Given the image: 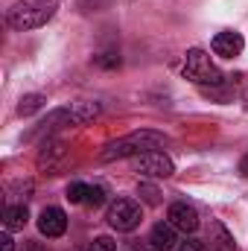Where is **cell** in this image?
Instances as JSON below:
<instances>
[{"instance_id": "obj_1", "label": "cell", "mask_w": 248, "mask_h": 251, "mask_svg": "<svg viewBox=\"0 0 248 251\" xmlns=\"http://www.w3.org/2000/svg\"><path fill=\"white\" fill-rule=\"evenodd\" d=\"M56 12H59V0H18L6 12V21L12 29L29 32V29L44 26L47 21H53Z\"/></svg>"}, {"instance_id": "obj_2", "label": "cell", "mask_w": 248, "mask_h": 251, "mask_svg": "<svg viewBox=\"0 0 248 251\" xmlns=\"http://www.w3.org/2000/svg\"><path fill=\"white\" fill-rule=\"evenodd\" d=\"M164 143H167V137H164L161 131L143 128V131L125 134L120 140L108 143V146L99 152V158H102V161H114V158H128V155H146V152H155V149L164 146Z\"/></svg>"}, {"instance_id": "obj_3", "label": "cell", "mask_w": 248, "mask_h": 251, "mask_svg": "<svg viewBox=\"0 0 248 251\" xmlns=\"http://www.w3.org/2000/svg\"><path fill=\"white\" fill-rule=\"evenodd\" d=\"M184 76L190 79V82L201 85V88H216V85H222V73H219V67L210 62V56H207L201 47L187 50Z\"/></svg>"}, {"instance_id": "obj_4", "label": "cell", "mask_w": 248, "mask_h": 251, "mask_svg": "<svg viewBox=\"0 0 248 251\" xmlns=\"http://www.w3.org/2000/svg\"><path fill=\"white\" fill-rule=\"evenodd\" d=\"M140 204L134 199H117L111 207H108V225L117 228V231H134L140 225Z\"/></svg>"}, {"instance_id": "obj_5", "label": "cell", "mask_w": 248, "mask_h": 251, "mask_svg": "<svg viewBox=\"0 0 248 251\" xmlns=\"http://www.w3.org/2000/svg\"><path fill=\"white\" fill-rule=\"evenodd\" d=\"M137 173L152 178H170L175 173V164L164 152H146V155H137Z\"/></svg>"}, {"instance_id": "obj_6", "label": "cell", "mask_w": 248, "mask_h": 251, "mask_svg": "<svg viewBox=\"0 0 248 251\" xmlns=\"http://www.w3.org/2000/svg\"><path fill=\"white\" fill-rule=\"evenodd\" d=\"M243 50H246V38L234 29H225L213 38V53L222 56V59H237Z\"/></svg>"}, {"instance_id": "obj_7", "label": "cell", "mask_w": 248, "mask_h": 251, "mask_svg": "<svg viewBox=\"0 0 248 251\" xmlns=\"http://www.w3.org/2000/svg\"><path fill=\"white\" fill-rule=\"evenodd\" d=\"M170 222L178 228V231H184V234H193L196 228H198V213H196V207L193 204H187V201H175V204H170Z\"/></svg>"}, {"instance_id": "obj_8", "label": "cell", "mask_w": 248, "mask_h": 251, "mask_svg": "<svg viewBox=\"0 0 248 251\" xmlns=\"http://www.w3.org/2000/svg\"><path fill=\"white\" fill-rule=\"evenodd\" d=\"M38 231L44 237H62L67 231V216H64L62 207H44L38 216Z\"/></svg>"}, {"instance_id": "obj_9", "label": "cell", "mask_w": 248, "mask_h": 251, "mask_svg": "<svg viewBox=\"0 0 248 251\" xmlns=\"http://www.w3.org/2000/svg\"><path fill=\"white\" fill-rule=\"evenodd\" d=\"M64 158H67V146H64L62 140H47L41 146V152H38V167L47 170V173H53V170H59V164H62Z\"/></svg>"}, {"instance_id": "obj_10", "label": "cell", "mask_w": 248, "mask_h": 251, "mask_svg": "<svg viewBox=\"0 0 248 251\" xmlns=\"http://www.w3.org/2000/svg\"><path fill=\"white\" fill-rule=\"evenodd\" d=\"M175 231H178V228H175L173 222H158V225L152 228V234H149V243H152L155 249H161V251L175 249V246H178Z\"/></svg>"}, {"instance_id": "obj_11", "label": "cell", "mask_w": 248, "mask_h": 251, "mask_svg": "<svg viewBox=\"0 0 248 251\" xmlns=\"http://www.w3.org/2000/svg\"><path fill=\"white\" fill-rule=\"evenodd\" d=\"M210 251H237L234 237L228 234V228L222 222H213V228H210Z\"/></svg>"}, {"instance_id": "obj_12", "label": "cell", "mask_w": 248, "mask_h": 251, "mask_svg": "<svg viewBox=\"0 0 248 251\" xmlns=\"http://www.w3.org/2000/svg\"><path fill=\"white\" fill-rule=\"evenodd\" d=\"M26 219H29L26 204H9V207L3 210V228H6V231H18V228H24Z\"/></svg>"}, {"instance_id": "obj_13", "label": "cell", "mask_w": 248, "mask_h": 251, "mask_svg": "<svg viewBox=\"0 0 248 251\" xmlns=\"http://www.w3.org/2000/svg\"><path fill=\"white\" fill-rule=\"evenodd\" d=\"M44 102H47L44 94H26V97H21V102H18V114H21V117H29V114H35V111H41Z\"/></svg>"}, {"instance_id": "obj_14", "label": "cell", "mask_w": 248, "mask_h": 251, "mask_svg": "<svg viewBox=\"0 0 248 251\" xmlns=\"http://www.w3.org/2000/svg\"><path fill=\"white\" fill-rule=\"evenodd\" d=\"M88 184H82V181H73L70 187H67V199L73 201V204H85V199H88Z\"/></svg>"}, {"instance_id": "obj_15", "label": "cell", "mask_w": 248, "mask_h": 251, "mask_svg": "<svg viewBox=\"0 0 248 251\" xmlns=\"http://www.w3.org/2000/svg\"><path fill=\"white\" fill-rule=\"evenodd\" d=\"M102 201H105V187L94 184V187L88 190V199H85V204H91V207H99Z\"/></svg>"}, {"instance_id": "obj_16", "label": "cell", "mask_w": 248, "mask_h": 251, "mask_svg": "<svg viewBox=\"0 0 248 251\" xmlns=\"http://www.w3.org/2000/svg\"><path fill=\"white\" fill-rule=\"evenodd\" d=\"M88 251H117V243H114L111 237H97Z\"/></svg>"}, {"instance_id": "obj_17", "label": "cell", "mask_w": 248, "mask_h": 251, "mask_svg": "<svg viewBox=\"0 0 248 251\" xmlns=\"http://www.w3.org/2000/svg\"><path fill=\"white\" fill-rule=\"evenodd\" d=\"M178 251H207V249H204V243H201V240L187 237L184 243H178Z\"/></svg>"}, {"instance_id": "obj_18", "label": "cell", "mask_w": 248, "mask_h": 251, "mask_svg": "<svg viewBox=\"0 0 248 251\" xmlns=\"http://www.w3.org/2000/svg\"><path fill=\"white\" fill-rule=\"evenodd\" d=\"M94 64H99V67H117L120 59L117 56H94Z\"/></svg>"}, {"instance_id": "obj_19", "label": "cell", "mask_w": 248, "mask_h": 251, "mask_svg": "<svg viewBox=\"0 0 248 251\" xmlns=\"http://www.w3.org/2000/svg\"><path fill=\"white\" fill-rule=\"evenodd\" d=\"M140 193L146 196V201H149V204H158V190H155V187H149V184H140Z\"/></svg>"}, {"instance_id": "obj_20", "label": "cell", "mask_w": 248, "mask_h": 251, "mask_svg": "<svg viewBox=\"0 0 248 251\" xmlns=\"http://www.w3.org/2000/svg\"><path fill=\"white\" fill-rule=\"evenodd\" d=\"M131 251H161V249H155L152 243H140V246H131Z\"/></svg>"}, {"instance_id": "obj_21", "label": "cell", "mask_w": 248, "mask_h": 251, "mask_svg": "<svg viewBox=\"0 0 248 251\" xmlns=\"http://www.w3.org/2000/svg\"><path fill=\"white\" fill-rule=\"evenodd\" d=\"M0 243H3V251H12V237H9V231L3 234V240H0Z\"/></svg>"}, {"instance_id": "obj_22", "label": "cell", "mask_w": 248, "mask_h": 251, "mask_svg": "<svg viewBox=\"0 0 248 251\" xmlns=\"http://www.w3.org/2000/svg\"><path fill=\"white\" fill-rule=\"evenodd\" d=\"M240 173H243V176L248 178V152L243 155V161H240Z\"/></svg>"}, {"instance_id": "obj_23", "label": "cell", "mask_w": 248, "mask_h": 251, "mask_svg": "<svg viewBox=\"0 0 248 251\" xmlns=\"http://www.w3.org/2000/svg\"><path fill=\"white\" fill-rule=\"evenodd\" d=\"M24 251H44V249H41L38 243H26V246H24Z\"/></svg>"}, {"instance_id": "obj_24", "label": "cell", "mask_w": 248, "mask_h": 251, "mask_svg": "<svg viewBox=\"0 0 248 251\" xmlns=\"http://www.w3.org/2000/svg\"><path fill=\"white\" fill-rule=\"evenodd\" d=\"M243 100H246V108H248V91H246V97H243Z\"/></svg>"}]
</instances>
